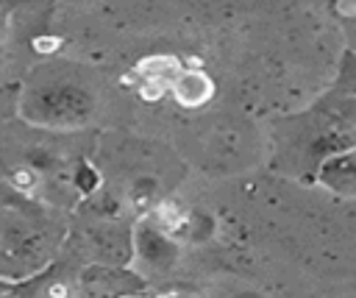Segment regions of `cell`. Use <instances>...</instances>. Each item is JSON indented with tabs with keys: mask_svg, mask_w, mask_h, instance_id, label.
<instances>
[{
	"mask_svg": "<svg viewBox=\"0 0 356 298\" xmlns=\"http://www.w3.org/2000/svg\"><path fill=\"white\" fill-rule=\"evenodd\" d=\"M44 262L39 231L17 212H0V279H28Z\"/></svg>",
	"mask_w": 356,
	"mask_h": 298,
	"instance_id": "cell-1",
	"label": "cell"
},
{
	"mask_svg": "<svg viewBox=\"0 0 356 298\" xmlns=\"http://www.w3.org/2000/svg\"><path fill=\"white\" fill-rule=\"evenodd\" d=\"M75 111H83V106L72 86H44L42 92H31L25 103V114L39 123H56Z\"/></svg>",
	"mask_w": 356,
	"mask_h": 298,
	"instance_id": "cell-2",
	"label": "cell"
},
{
	"mask_svg": "<svg viewBox=\"0 0 356 298\" xmlns=\"http://www.w3.org/2000/svg\"><path fill=\"white\" fill-rule=\"evenodd\" d=\"M211 92V84L206 81V75L200 72H184L178 81H175V97L184 103V106H197L200 100H206Z\"/></svg>",
	"mask_w": 356,
	"mask_h": 298,
	"instance_id": "cell-3",
	"label": "cell"
},
{
	"mask_svg": "<svg viewBox=\"0 0 356 298\" xmlns=\"http://www.w3.org/2000/svg\"><path fill=\"white\" fill-rule=\"evenodd\" d=\"M8 181H11V187L19 189V192H33L36 184H39V173H36L31 164H19V167H14V170L8 173Z\"/></svg>",
	"mask_w": 356,
	"mask_h": 298,
	"instance_id": "cell-4",
	"label": "cell"
},
{
	"mask_svg": "<svg viewBox=\"0 0 356 298\" xmlns=\"http://www.w3.org/2000/svg\"><path fill=\"white\" fill-rule=\"evenodd\" d=\"M58 47V39H53V36H39V39H33V50H39V53H53Z\"/></svg>",
	"mask_w": 356,
	"mask_h": 298,
	"instance_id": "cell-5",
	"label": "cell"
},
{
	"mask_svg": "<svg viewBox=\"0 0 356 298\" xmlns=\"http://www.w3.org/2000/svg\"><path fill=\"white\" fill-rule=\"evenodd\" d=\"M0 298H11V295H8V292H3V290H0Z\"/></svg>",
	"mask_w": 356,
	"mask_h": 298,
	"instance_id": "cell-6",
	"label": "cell"
},
{
	"mask_svg": "<svg viewBox=\"0 0 356 298\" xmlns=\"http://www.w3.org/2000/svg\"><path fill=\"white\" fill-rule=\"evenodd\" d=\"M0 25H3V22H0Z\"/></svg>",
	"mask_w": 356,
	"mask_h": 298,
	"instance_id": "cell-7",
	"label": "cell"
}]
</instances>
